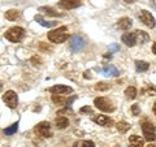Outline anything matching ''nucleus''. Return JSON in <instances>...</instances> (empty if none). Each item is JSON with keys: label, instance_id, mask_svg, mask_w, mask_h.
I'll use <instances>...</instances> for the list:
<instances>
[{"label": "nucleus", "instance_id": "obj_1", "mask_svg": "<svg viewBox=\"0 0 156 147\" xmlns=\"http://www.w3.org/2000/svg\"><path fill=\"white\" fill-rule=\"evenodd\" d=\"M48 39L52 43H64L68 39V27L60 26L55 29V30H51L48 33Z\"/></svg>", "mask_w": 156, "mask_h": 147}, {"label": "nucleus", "instance_id": "obj_2", "mask_svg": "<svg viewBox=\"0 0 156 147\" xmlns=\"http://www.w3.org/2000/svg\"><path fill=\"white\" fill-rule=\"evenodd\" d=\"M4 37H5L8 41H11L13 43H17L20 41H22L23 37H25V30L20 26H13L11 29L4 33Z\"/></svg>", "mask_w": 156, "mask_h": 147}, {"label": "nucleus", "instance_id": "obj_3", "mask_svg": "<svg viewBox=\"0 0 156 147\" xmlns=\"http://www.w3.org/2000/svg\"><path fill=\"white\" fill-rule=\"evenodd\" d=\"M94 104L98 109L103 111V112H113L116 109V107L113 104V102L108 98L100 96V98H95L94 99Z\"/></svg>", "mask_w": 156, "mask_h": 147}, {"label": "nucleus", "instance_id": "obj_4", "mask_svg": "<svg viewBox=\"0 0 156 147\" xmlns=\"http://www.w3.org/2000/svg\"><path fill=\"white\" fill-rule=\"evenodd\" d=\"M34 131H35L39 137H42V138H50V137H52L51 125H50V122H47V121L39 122L35 128H34Z\"/></svg>", "mask_w": 156, "mask_h": 147}, {"label": "nucleus", "instance_id": "obj_5", "mask_svg": "<svg viewBox=\"0 0 156 147\" xmlns=\"http://www.w3.org/2000/svg\"><path fill=\"white\" fill-rule=\"evenodd\" d=\"M142 131H143V137L146 141L152 142L156 138V130L152 122H143L142 124Z\"/></svg>", "mask_w": 156, "mask_h": 147}, {"label": "nucleus", "instance_id": "obj_6", "mask_svg": "<svg viewBox=\"0 0 156 147\" xmlns=\"http://www.w3.org/2000/svg\"><path fill=\"white\" fill-rule=\"evenodd\" d=\"M85 47V41L83 38L80 35H72L69 39V50L72 52H80L82 48Z\"/></svg>", "mask_w": 156, "mask_h": 147}, {"label": "nucleus", "instance_id": "obj_7", "mask_svg": "<svg viewBox=\"0 0 156 147\" xmlns=\"http://www.w3.org/2000/svg\"><path fill=\"white\" fill-rule=\"evenodd\" d=\"M3 102L9 107V108H16L18 104V96L14 91L8 90L5 91V94L3 95Z\"/></svg>", "mask_w": 156, "mask_h": 147}, {"label": "nucleus", "instance_id": "obj_8", "mask_svg": "<svg viewBox=\"0 0 156 147\" xmlns=\"http://www.w3.org/2000/svg\"><path fill=\"white\" fill-rule=\"evenodd\" d=\"M139 20L142 21L143 23L147 27H150V29H154L155 26H156V21H155V18H154V16L151 14L148 11H140V13H139Z\"/></svg>", "mask_w": 156, "mask_h": 147}, {"label": "nucleus", "instance_id": "obj_9", "mask_svg": "<svg viewBox=\"0 0 156 147\" xmlns=\"http://www.w3.org/2000/svg\"><path fill=\"white\" fill-rule=\"evenodd\" d=\"M50 92H52L53 95H64L73 92V89L70 86H65V85H55L50 87Z\"/></svg>", "mask_w": 156, "mask_h": 147}, {"label": "nucleus", "instance_id": "obj_10", "mask_svg": "<svg viewBox=\"0 0 156 147\" xmlns=\"http://www.w3.org/2000/svg\"><path fill=\"white\" fill-rule=\"evenodd\" d=\"M121 41L122 43H125L128 47H134L136 43H138V39H136V33L133 31V33H125L122 37H121Z\"/></svg>", "mask_w": 156, "mask_h": 147}, {"label": "nucleus", "instance_id": "obj_11", "mask_svg": "<svg viewBox=\"0 0 156 147\" xmlns=\"http://www.w3.org/2000/svg\"><path fill=\"white\" fill-rule=\"evenodd\" d=\"M82 4L81 0H60L58 2V5L62 9H74L77 7H80Z\"/></svg>", "mask_w": 156, "mask_h": 147}, {"label": "nucleus", "instance_id": "obj_12", "mask_svg": "<svg viewBox=\"0 0 156 147\" xmlns=\"http://www.w3.org/2000/svg\"><path fill=\"white\" fill-rule=\"evenodd\" d=\"M92 121H94L95 124L100 125V126H109V125H112V120L105 115H95L94 117H92Z\"/></svg>", "mask_w": 156, "mask_h": 147}, {"label": "nucleus", "instance_id": "obj_13", "mask_svg": "<svg viewBox=\"0 0 156 147\" xmlns=\"http://www.w3.org/2000/svg\"><path fill=\"white\" fill-rule=\"evenodd\" d=\"M144 145V141L142 137L133 134L129 137V147H143Z\"/></svg>", "mask_w": 156, "mask_h": 147}, {"label": "nucleus", "instance_id": "obj_14", "mask_svg": "<svg viewBox=\"0 0 156 147\" xmlns=\"http://www.w3.org/2000/svg\"><path fill=\"white\" fill-rule=\"evenodd\" d=\"M101 72H103V74L108 76V77H117V76H120V72H119V69H117L115 65H107V66H104L103 69H101Z\"/></svg>", "mask_w": 156, "mask_h": 147}, {"label": "nucleus", "instance_id": "obj_15", "mask_svg": "<svg viewBox=\"0 0 156 147\" xmlns=\"http://www.w3.org/2000/svg\"><path fill=\"white\" fill-rule=\"evenodd\" d=\"M131 25H133V21H131V18H129V17H122L117 22V26H119L121 30H129Z\"/></svg>", "mask_w": 156, "mask_h": 147}, {"label": "nucleus", "instance_id": "obj_16", "mask_svg": "<svg viewBox=\"0 0 156 147\" xmlns=\"http://www.w3.org/2000/svg\"><path fill=\"white\" fill-rule=\"evenodd\" d=\"M55 125L57 129H65L68 125H69V121H68V119L65 116H57L56 120H55Z\"/></svg>", "mask_w": 156, "mask_h": 147}, {"label": "nucleus", "instance_id": "obj_17", "mask_svg": "<svg viewBox=\"0 0 156 147\" xmlns=\"http://www.w3.org/2000/svg\"><path fill=\"white\" fill-rule=\"evenodd\" d=\"M135 33H136V39H138V43H140V45H144V43H147L150 41V37H148V34L146 31L135 30Z\"/></svg>", "mask_w": 156, "mask_h": 147}, {"label": "nucleus", "instance_id": "obj_18", "mask_svg": "<svg viewBox=\"0 0 156 147\" xmlns=\"http://www.w3.org/2000/svg\"><path fill=\"white\" fill-rule=\"evenodd\" d=\"M20 16H21V13L17 9H9L8 12H5V18L9 20V21H16V20L20 18Z\"/></svg>", "mask_w": 156, "mask_h": 147}, {"label": "nucleus", "instance_id": "obj_19", "mask_svg": "<svg viewBox=\"0 0 156 147\" xmlns=\"http://www.w3.org/2000/svg\"><path fill=\"white\" fill-rule=\"evenodd\" d=\"M135 68H136V72H146V70H148V68H150V64L147 61H143V60H136L135 61Z\"/></svg>", "mask_w": 156, "mask_h": 147}, {"label": "nucleus", "instance_id": "obj_20", "mask_svg": "<svg viewBox=\"0 0 156 147\" xmlns=\"http://www.w3.org/2000/svg\"><path fill=\"white\" fill-rule=\"evenodd\" d=\"M35 21H37L38 23H41L42 26H44V27H53V26L57 25V22H55V21H50V22L44 21V20H43V17L39 16V14H37V16H35Z\"/></svg>", "mask_w": 156, "mask_h": 147}, {"label": "nucleus", "instance_id": "obj_21", "mask_svg": "<svg viewBox=\"0 0 156 147\" xmlns=\"http://www.w3.org/2000/svg\"><path fill=\"white\" fill-rule=\"evenodd\" d=\"M39 12H44L47 16H52V17H57V16H62V14L60 13H57L55 9H52L50 7H41L39 8Z\"/></svg>", "mask_w": 156, "mask_h": 147}, {"label": "nucleus", "instance_id": "obj_22", "mask_svg": "<svg viewBox=\"0 0 156 147\" xmlns=\"http://www.w3.org/2000/svg\"><path fill=\"white\" fill-rule=\"evenodd\" d=\"M72 147H95V143L92 141L83 139V141H77V142H74Z\"/></svg>", "mask_w": 156, "mask_h": 147}, {"label": "nucleus", "instance_id": "obj_23", "mask_svg": "<svg viewBox=\"0 0 156 147\" xmlns=\"http://www.w3.org/2000/svg\"><path fill=\"white\" fill-rule=\"evenodd\" d=\"M125 95L128 99H135L136 98V89L134 86H129L128 89L125 90Z\"/></svg>", "mask_w": 156, "mask_h": 147}, {"label": "nucleus", "instance_id": "obj_24", "mask_svg": "<svg viewBox=\"0 0 156 147\" xmlns=\"http://www.w3.org/2000/svg\"><path fill=\"white\" fill-rule=\"evenodd\" d=\"M117 129H119L120 133H126V131L130 129V124H128V122H125V121H120L119 124H117Z\"/></svg>", "mask_w": 156, "mask_h": 147}, {"label": "nucleus", "instance_id": "obj_25", "mask_svg": "<svg viewBox=\"0 0 156 147\" xmlns=\"http://www.w3.org/2000/svg\"><path fill=\"white\" fill-rule=\"evenodd\" d=\"M17 129H18V121H17V122H14V124H12L11 126H9V128L4 129V134H7V135H12V134L16 133Z\"/></svg>", "mask_w": 156, "mask_h": 147}, {"label": "nucleus", "instance_id": "obj_26", "mask_svg": "<svg viewBox=\"0 0 156 147\" xmlns=\"http://www.w3.org/2000/svg\"><path fill=\"white\" fill-rule=\"evenodd\" d=\"M111 89V85L109 83H105V82H98L95 85V90L98 91H107Z\"/></svg>", "mask_w": 156, "mask_h": 147}, {"label": "nucleus", "instance_id": "obj_27", "mask_svg": "<svg viewBox=\"0 0 156 147\" xmlns=\"http://www.w3.org/2000/svg\"><path fill=\"white\" fill-rule=\"evenodd\" d=\"M143 92L146 95H151V96H152V95H156V89H155V87H147V89L143 90Z\"/></svg>", "mask_w": 156, "mask_h": 147}, {"label": "nucleus", "instance_id": "obj_28", "mask_svg": "<svg viewBox=\"0 0 156 147\" xmlns=\"http://www.w3.org/2000/svg\"><path fill=\"white\" fill-rule=\"evenodd\" d=\"M131 112H133L134 116H138L140 113V108H139V104H133L131 106Z\"/></svg>", "mask_w": 156, "mask_h": 147}, {"label": "nucleus", "instance_id": "obj_29", "mask_svg": "<svg viewBox=\"0 0 156 147\" xmlns=\"http://www.w3.org/2000/svg\"><path fill=\"white\" fill-rule=\"evenodd\" d=\"M64 113H73V111H72V108L70 107H65L64 109H61V111H58V116H61V115H64Z\"/></svg>", "mask_w": 156, "mask_h": 147}, {"label": "nucleus", "instance_id": "obj_30", "mask_svg": "<svg viewBox=\"0 0 156 147\" xmlns=\"http://www.w3.org/2000/svg\"><path fill=\"white\" fill-rule=\"evenodd\" d=\"M91 107H89V106H86V107H83V108H81V113H91Z\"/></svg>", "mask_w": 156, "mask_h": 147}, {"label": "nucleus", "instance_id": "obj_31", "mask_svg": "<svg viewBox=\"0 0 156 147\" xmlns=\"http://www.w3.org/2000/svg\"><path fill=\"white\" fill-rule=\"evenodd\" d=\"M111 48H112L113 51H119V50H120L119 46H116V45H112V46H111Z\"/></svg>", "mask_w": 156, "mask_h": 147}, {"label": "nucleus", "instance_id": "obj_32", "mask_svg": "<svg viewBox=\"0 0 156 147\" xmlns=\"http://www.w3.org/2000/svg\"><path fill=\"white\" fill-rule=\"evenodd\" d=\"M85 78H91V76H90V72H85V76H83Z\"/></svg>", "mask_w": 156, "mask_h": 147}, {"label": "nucleus", "instance_id": "obj_33", "mask_svg": "<svg viewBox=\"0 0 156 147\" xmlns=\"http://www.w3.org/2000/svg\"><path fill=\"white\" fill-rule=\"evenodd\" d=\"M152 52H154L155 55H156V42L154 43V46H152Z\"/></svg>", "mask_w": 156, "mask_h": 147}, {"label": "nucleus", "instance_id": "obj_34", "mask_svg": "<svg viewBox=\"0 0 156 147\" xmlns=\"http://www.w3.org/2000/svg\"><path fill=\"white\" fill-rule=\"evenodd\" d=\"M146 147H156V145H152V143H150V145H147Z\"/></svg>", "mask_w": 156, "mask_h": 147}, {"label": "nucleus", "instance_id": "obj_35", "mask_svg": "<svg viewBox=\"0 0 156 147\" xmlns=\"http://www.w3.org/2000/svg\"><path fill=\"white\" fill-rule=\"evenodd\" d=\"M125 2H126V3H134L135 0H125Z\"/></svg>", "mask_w": 156, "mask_h": 147}, {"label": "nucleus", "instance_id": "obj_36", "mask_svg": "<svg viewBox=\"0 0 156 147\" xmlns=\"http://www.w3.org/2000/svg\"><path fill=\"white\" fill-rule=\"evenodd\" d=\"M152 4H154V7L156 8V0H152Z\"/></svg>", "mask_w": 156, "mask_h": 147}, {"label": "nucleus", "instance_id": "obj_37", "mask_svg": "<svg viewBox=\"0 0 156 147\" xmlns=\"http://www.w3.org/2000/svg\"><path fill=\"white\" fill-rule=\"evenodd\" d=\"M154 112H155V115H156V103H155V106H154Z\"/></svg>", "mask_w": 156, "mask_h": 147}, {"label": "nucleus", "instance_id": "obj_38", "mask_svg": "<svg viewBox=\"0 0 156 147\" xmlns=\"http://www.w3.org/2000/svg\"><path fill=\"white\" fill-rule=\"evenodd\" d=\"M2 89H3V85H2V82H0V91H2Z\"/></svg>", "mask_w": 156, "mask_h": 147}]
</instances>
